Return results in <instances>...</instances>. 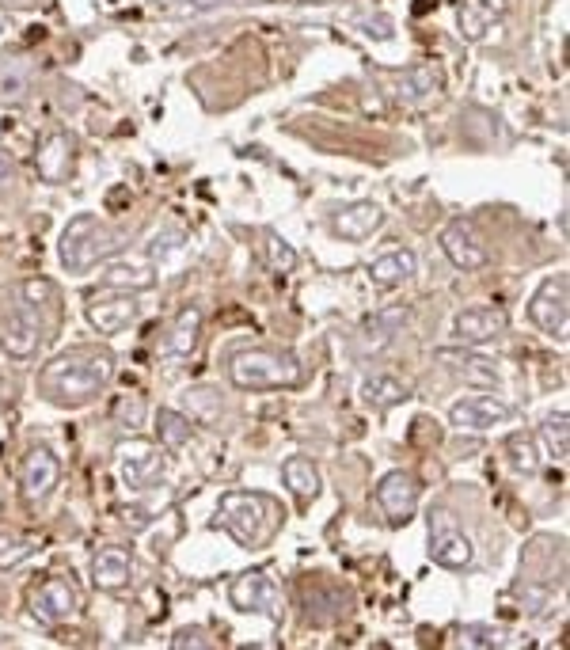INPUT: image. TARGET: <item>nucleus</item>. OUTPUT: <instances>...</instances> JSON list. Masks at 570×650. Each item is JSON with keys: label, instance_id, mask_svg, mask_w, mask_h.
<instances>
[{"label": "nucleus", "instance_id": "obj_1", "mask_svg": "<svg viewBox=\"0 0 570 650\" xmlns=\"http://www.w3.org/2000/svg\"><path fill=\"white\" fill-rule=\"evenodd\" d=\"M114 377V354L103 346H73L57 354L38 373V392L54 407H84L92 403Z\"/></svg>", "mask_w": 570, "mask_h": 650}, {"label": "nucleus", "instance_id": "obj_2", "mask_svg": "<svg viewBox=\"0 0 570 650\" xmlns=\"http://www.w3.org/2000/svg\"><path fill=\"white\" fill-rule=\"evenodd\" d=\"M278 521H282L278 506L266 495H251V491H232L217 506V525H225L240 548H263L278 529Z\"/></svg>", "mask_w": 570, "mask_h": 650}, {"label": "nucleus", "instance_id": "obj_3", "mask_svg": "<svg viewBox=\"0 0 570 650\" xmlns=\"http://www.w3.org/2000/svg\"><path fill=\"white\" fill-rule=\"evenodd\" d=\"M228 377L244 392H266V388H293L301 384V362L285 350H240L228 362Z\"/></svg>", "mask_w": 570, "mask_h": 650}, {"label": "nucleus", "instance_id": "obj_4", "mask_svg": "<svg viewBox=\"0 0 570 650\" xmlns=\"http://www.w3.org/2000/svg\"><path fill=\"white\" fill-rule=\"evenodd\" d=\"M122 248H126V236L107 232L95 213H80V217L69 221V229L61 232V263L69 270H88L95 259L114 255Z\"/></svg>", "mask_w": 570, "mask_h": 650}, {"label": "nucleus", "instance_id": "obj_5", "mask_svg": "<svg viewBox=\"0 0 570 650\" xmlns=\"http://www.w3.org/2000/svg\"><path fill=\"white\" fill-rule=\"evenodd\" d=\"M529 316L532 324L540 327L544 335H555V339H567V316H570V286L563 274L548 278L544 286L532 293L529 301Z\"/></svg>", "mask_w": 570, "mask_h": 650}, {"label": "nucleus", "instance_id": "obj_6", "mask_svg": "<svg viewBox=\"0 0 570 650\" xmlns=\"http://www.w3.org/2000/svg\"><path fill=\"white\" fill-rule=\"evenodd\" d=\"M114 457H118V476L130 491H145V487H152V479L164 476V453L152 441H122Z\"/></svg>", "mask_w": 570, "mask_h": 650}, {"label": "nucleus", "instance_id": "obj_7", "mask_svg": "<svg viewBox=\"0 0 570 650\" xmlns=\"http://www.w3.org/2000/svg\"><path fill=\"white\" fill-rule=\"evenodd\" d=\"M38 343H42V324H38L35 308L27 305V301L0 316V350H4L8 358L27 362V358L38 350Z\"/></svg>", "mask_w": 570, "mask_h": 650}, {"label": "nucleus", "instance_id": "obj_8", "mask_svg": "<svg viewBox=\"0 0 570 650\" xmlns=\"http://www.w3.org/2000/svg\"><path fill=\"white\" fill-rule=\"evenodd\" d=\"M84 312H88V324L99 335H114V331H122V327H130L137 320L141 305L133 301V293H126V289H107V293H92Z\"/></svg>", "mask_w": 570, "mask_h": 650}, {"label": "nucleus", "instance_id": "obj_9", "mask_svg": "<svg viewBox=\"0 0 570 650\" xmlns=\"http://www.w3.org/2000/svg\"><path fill=\"white\" fill-rule=\"evenodd\" d=\"M301 601H304V616L312 624H339L342 616H350V605L354 597L335 586V582H323V578H308L301 586Z\"/></svg>", "mask_w": 570, "mask_h": 650}, {"label": "nucleus", "instance_id": "obj_10", "mask_svg": "<svg viewBox=\"0 0 570 650\" xmlns=\"http://www.w3.org/2000/svg\"><path fill=\"white\" fill-rule=\"evenodd\" d=\"M441 251H445L449 263L460 270H479V267H487V259H491L479 229H475L472 221H464V217L445 225V232H441Z\"/></svg>", "mask_w": 570, "mask_h": 650}, {"label": "nucleus", "instance_id": "obj_11", "mask_svg": "<svg viewBox=\"0 0 570 650\" xmlns=\"http://www.w3.org/2000/svg\"><path fill=\"white\" fill-rule=\"evenodd\" d=\"M76 609H80V597H76L73 582H65V578H46V582L31 593V616H35L38 624H46V628L69 620Z\"/></svg>", "mask_w": 570, "mask_h": 650}, {"label": "nucleus", "instance_id": "obj_12", "mask_svg": "<svg viewBox=\"0 0 570 650\" xmlns=\"http://www.w3.org/2000/svg\"><path fill=\"white\" fill-rule=\"evenodd\" d=\"M57 479H61V460L46 445H35L23 460V498L31 506H42L46 498L54 495Z\"/></svg>", "mask_w": 570, "mask_h": 650}, {"label": "nucleus", "instance_id": "obj_13", "mask_svg": "<svg viewBox=\"0 0 570 650\" xmlns=\"http://www.w3.org/2000/svg\"><path fill=\"white\" fill-rule=\"evenodd\" d=\"M377 506L392 525H403L418 506V479L411 472H388L377 483Z\"/></svg>", "mask_w": 570, "mask_h": 650}, {"label": "nucleus", "instance_id": "obj_14", "mask_svg": "<svg viewBox=\"0 0 570 650\" xmlns=\"http://www.w3.org/2000/svg\"><path fill=\"white\" fill-rule=\"evenodd\" d=\"M506 419H513V407L494 400V396H468V400H456L449 407V422L456 430H491Z\"/></svg>", "mask_w": 570, "mask_h": 650}, {"label": "nucleus", "instance_id": "obj_15", "mask_svg": "<svg viewBox=\"0 0 570 650\" xmlns=\"http://www.w3.org/2000/svg\"><path fill=\"white\" fill-rule=\"evenodd\" d=\"M510 327V312L498 305H487V308H464L460 316H456V339L468 346H479V343H491L494 335H502Z\"/></svg>", "mask_w": 570, "mask_h": 650}, {"label": "nucleus", "instance_id": "obj_16", "mask_svg": "<svg viewBox=\"0 0 570 650\" xmlns=\"http://www.w3.org/2000/svg\"><path fill=\"white\" fill-rule=\"evenodd\" d=\"M232 605L244 612H274L278 605V586H274V578H266V574H240L236 582H232Z\"/></svg>", "mask_w": 570, "mask_h": 650}, {"label": "nucleus", "instance_id": "obj_17", "mask_svg": "<svg viewBox=\"0 0 570 650\" xmlns=\"http://www.w3.org/2000/svg\"><path fill=\"white\" fill-rule=\"evenodd\" d=\"M384 225V210L377 202H354L331 217V232L342 236V240H365Z\"/></svg>", "mask_w": 570, "mask_h": 650}, {"label": "nucleus", "instance_id": "obj_18", "mask_svg": "<svg viewBox=\"0 0 570 650\" xmlns=\"http://www.w3.org/2000/svg\"><path fill=\"white\" fill-rule=\"evenodd\" d=\"M35 168L42 183H65L73 168V141L65 134H50L35 153Z\"/></svg>", "mask_w": 570, "mask_h": 650}, {"label": "nucleus", "instance_id": "obj_19", "mask_svg": "<svg viewBox=\"0 0 570 650\" xmlns=\"http://www.w3.org/2000/svg\"><path fill=\"white\" fill-rule=\"evenodd\" d=\"M472 540L453 529V525H441V529H430V559L441 563V567H449V571H460V567H468L472 563Z\"/></svg>", "mask_w": 570, "mask_h": 650}, {"label": "nucleus", "instance_id": "obj_20", "mask_svg": "<svg viewBox=\"0 0 570 650\" xmlns=\"http://www.w3.org/2000/svg\"><path fill=\"white\" fill-rule=\"evenodd\" d=\"M411 320V312L407 308H384V312H377L369 324L361 327L358 335V350L361 354H380L384 346L392 343L399 335V327Z\"/></svg>", "mask_w": 570, "mask_h": 650}, {"label": "nucleus", "instance_id": "obj_21", "mask_svg": "<svg viewBox=\"0 0 570 650\" xmlns=\"http://www.w3.org/2000/svg\"><path fill=\"white\" fill-rule=\"evenodd\" d=\"M198 335H202V312L194 305L179 308L168 339L160 343V354H168V358H190V354L198 350Z\"/></svg>", "mask_w": 570, "mask_h": 650}, {"label": "nucleus", "instance_id": "obj_22", "mask_svg": "<svg viewBox=\"0 0 570 650\" xmlns=\"http://www.w3.org/2000/svg\"><path fill=\"white\" fill-rule=\"evenodd\" d=\"M437 362L449 365L456 377H464L468 384H479V388H494L498 384V369H494L491 358L483 354H468V350H437Z\"/></svg>", "mask_w": 570, "mask_h": 650}, {"label": "nucleus", "instance_id": "obj_23", "mask_svg": "<svg viewBox=\"0 0 570 650\" xmlns=\"http://www.w3.org/2000/svg\"><path fill=\"white\" fill-rule=\"evenodd\" d=\"M99 278L107 289H126V293H145V289L156 286V267L152 263H103L99 267Z\"/></svg>", "mask_w": 570, "mask_h": 650}, {"label": "nucleus", "instance_id": "obj_24", "mask_svg": "<svg viewBox=\"0 0 570 650\" xmlns=\"http://www.w3.org/2000/svg\"><path fill=\"white\" fill-rule=\"evenodd\" d=\"M130 552L126 548H103V552L92 559V582L99 590H122L130 582Z\"/></svg>", "mask_w": 570, "mask_h": 650}, {"label": "nucleus", "instance_id": "obj_25", "mask_svg": "<svg viewBox=\"0 0 570 650\" xmlns=\"http://www.w3.org/2000/svg\"><path fill=\"white\" fill-rule=\"evenodd\" d=\"M415 267H418L415 251L399 248V251H388V255L373 259V263H369V278H373V286H380V289H396L415 274Z\"/></svg>", "mask_w": 570, "mask_h": 650}, {"label": "nucleus", "instance_id": "obj_26", "mask_svg": "<svg viewBox=\"0 0 570 650\" xmlns=\"http://www.w3.org/2000/svg\"><path fill=\"white\" fill-rule=\"evenodd\" d=\"M437 92H441V77L434 73V65H415L396 80V96L403 103H422V99L437 96Z\"/></svg>", "mask_w": 570, "mask_h": 650}, {"label": "nucleus", "instance_id": "obj_27", "mask_svg": "<svg viewBox=\"0 0 570 650\" xmlns=\"http://www.w3.org/2000/svg\"><path fill=\"white\" fill-rule=\"evenodd\" d=\"M282 479H285V487L301 498V502H308V498L320 495V472L312 468V460L289 457V460H285V468H282Z\"/></svg>", "mask_w": 570, "mask_h": 650}, {"label": "nucleus", "instance_id": "obj_28", "mask_svg": "<svg viewBox=\"0 0 570 650\" xmlns=\"http://www.w3.org/2000/svg\"><path fill=\"white\" fill-rule=\"evenodd\" d=\"M35 77V65L27 58H0V99H23Z\"/></svg>", "mask_w": 570, "mask_h": 650}, {"label": "nucleus", "instance_id": "obj_29", "mask_svg": "<svg viewBox=\"0 0 570 650\" xmlns=\"http://www.w3.org/2000/svg\"><path fill=\"white\" fill-rule=\"evenodd\" d=\"M361 400L369 403L373 411H388V407L407 400V384H399L396 377H369L361 384Z\"/></svg>", "mask_w": 570, "mask_h": 650}, {"label": "nucleus", "instance_id": "obj_30", "mask_svg": "<svg viewBox=\"0 0 570 650\" xmlns=\"http://www.w3.org/2000/svg\"><path fill=\"white\" fill-rule=\"evenodd\" d=\"M156 430H160V445H164V449H183L190 441V419L187 415H179V411H171V407L160 411Z\"/></svg>", "mask_w": 570, "mask_h": 650}, {"label": "nucleus", "instance_id": "obj_31", "mask_svg": "<svg viewBox=\"0 0 570 650\" xmlns=\"http://www.w3.org/2000/svg\"><path fill=\"white\" fill-rule=\"evenodd\" d=\"M506 453H510L513 472H525V476H532V472L540 468V453H536V438H532V434H510V441H506Z\"/></svg>", "mask_w": 570, "mask_h": 650}, {"label": "nucleus", "instance_id": "obj_32", "mask_svg": "<svg viewBox=\"0 0 570 650\" xmlns=\"http://www.w3.org/2000/svg\"><path fill=\"white\" fill-rule=\"evenodd\" d=\"M266 267L274 270V274H293V267H297V251H293V244L285 240V236H278V232H266Z\"/></svg>", "mask_w": 570, "mask_h": 650}, {"label": "nucleus", "instance_id": "obj_33", "mask_svg": "<svg viewBox=\"0 0 570 650\" xmlns=\"http://www.w3.org/2000/svg\"><path fill=\"white\" fill-rule=\"evenodd\" d=\"M35 536H16V533H0V571H12L23 559L35 555Z\"/></svg>", "mask_w": 570, "mask_h": 650}, {"label": "nucleus", "instance_id": "obj_34", "mask_svg": "<svg viewBox=\"0 0 570 650\" xmlns=\"http://www.w3.org/2000/svg\"><path fill=\"white\" fill-rule=\"evenodd\" d=\"M567 411H559V415H551V419H544V426H540V438H544V445H548V453L555 460L567 457L570 449V430H567Z\"/></svg>", "mask_w": 570, "mask_h": 650}, {"label": "nucleus", "instance_id": "obj_35", "mask_svg": "<svg viewBox=\"0 0 570 650\" xmlns=\"http://www.w3.org/2000/svg\"><path fill=\"white\" fill-rule=\"evenodd\" d=\"M460 643L475 650H491V647H506V631L491 628V624H468L460 628Z\"/></svg>", "mask_w": 570, "mask_h": 650}, {"label": "nucleus", "instance_id": "obj_36", "mask_svg": "<svg viewBox=\"0 0 570 650\" xmlns=\"http://www.w3.org/2000/svg\"><path fill=\"white\" fill-rule=\"evenodd\" d=\"M118 419H122V426L137 430V426L145 422V396H137V392L122 396V403H118Z\"/></svg>", "mask_w": 570, "mask_h": 650}, {"label": "nucleus", "instance_id": "obj_37", "mask_svg": "<svg viewBox=\"0 0 570 650\" xmlns=\"http://www.w3.org/2000/svg\"><path fill=\"white\" fill-rule=\"evenodd\" d=\"M179 244H183V232H164V236H160V232H156V236H152V244H149V263H156V259H164V255H171V251L179 248Z\"/></svg>", "mask_w": 570, "mask_h": 650}, {"label": "nucleus", "instance_id": "obj_38", "mask_svg": "<svg viewBox=\"0 0 570 650\" xmlns=\"http://www.w3.org/2000/svg\"><path fill=\"white\" fill-rule=\"evenodd\" d=\"M54 297V286L46 282V278H31V282H23V301L31 308H38V305H46Z\"/></svg>", "mask_w": 570, "mask_h": 650}, {"label": "nucleus", "instance_id": "obj_39", "mask_svg": "<svg viewBox=\"0 0 570 650\" xmlns=\"http://www.w3.org/2000/svg\"><path fill=\"white\" fill-rule=\"evenodd\" d=\"M221 0H164L168 12H206V8H217Z\"/></svg>", "mask_w": 570, "mask_h": 650}, {"label": "nucleus", "instance_id": "obj_40", "mask_svg": "<svg viewBox=\"0 0 570 650\" xmlns=\"http://www.w3.org/2000/svg\"><path fill=\"white\" fill-rule=\"evenodd\" d=\"M171 647L175 650H183V647H209L206 639H202V635H198V631H179V635H175V639H171Z\"/></svg>", "mask_w": 570, "mask_h": 650}, {"label": "nucleus", "instance_id": "obj_41", "mask_svg": "<svg viewBox=\"0 0 570 650\" xmlns=\"http://www.w3.org/2000/svg\"><path fill=\"white\" fill-rule=\"evenodd\" d=\"M8 179H12V164H8V160H4V156H0V187H4V183H8Z\"/></svg>", "mask_w": 570, "mask_h": 650}]
</instances>
